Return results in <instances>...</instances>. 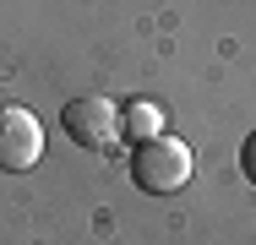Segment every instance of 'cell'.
<instances>
[{"label": "cell", "mask_w": 256, "mask_h": 245, "mask_svg": "<svg viewBox=\"0 0 256 245\" xmlns=\"http://www.w3.org/2000/svg\"><path fill=\"white\" fill-rule=\"evenodd\" d=\"M131 180L148 196H169L191 180V147L174 142V136H153V142H136L131 152Z\"/></svg>", "instance_id": "1"}, {"label": "cell", "mask_w": 256, "mask_h": 245, "mask_svg": "<svg viewBox=\"0 0 256 245\" xmlns=\"http://www.w3.org/2000/svg\"><path fill=\"white\" fill-rule=\"evenodd\" d=\"M60 126H66V136L76 147H88V152H104V147L120 142V104L104 93H88V98H71L66 104V114H60Z\"/></svg>", "instance_id": "2"}, {"label": "cell", "mask_w": 256, "mask_h": 245, "mask_svg": "<svg viewBox=\"0 0 256 245\" xmlns=\"http://www.w3.org/2000/svg\"><path fill=\"white\" fill-rule=\"evenodd\" d=\"M38 158H44V131H38V120H33L28 109L6 104V109H0V169L22 174V169H33Z\"/></svg>", "instance_id": "3"}, {"label": "cell", "mask_w": 256, "mask_h": 245, "mask_svg": "<svg viewBox=\"0 0 256 245\" xmlns=\"http://www.w3.org/2000/svg\"><path fill=\"white\" fill-rule=\"evenodd\" d=\"M120 131H126V136H136V142H153V136H164V109L148 104V98L126 104V109H120Z\"/></svg>", "instance_id": "4"}, {"label": "cell", "mask_w": 256, "mask_h": 245, "mask_svg": "<svg viewBox=\"0 0 256 245\" xmlns=\"http://www.w3.org/2000/svg\"><path fill=\"white\" fill-rule=\"evenodd\" d=\"M240 169H246V180H256V131L246 136V147H240Z\"/></svg>", "instance_id": "5"}]
</instances>
